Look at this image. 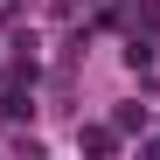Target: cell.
I'll return each instance as SVG.
<instances>
[{
	"mask_svg": "<svg viewBox=\"0 0 160 160\" xmlns=\"http://www.w3.org/2000/svg\"><path fill=\"white\" fill-rule=\"evenodd\" d=\"M84 146H91V153H112V146H118V132H104V125H91V132H84Z\"/></svg>",
	"mask_w": 160,
	"mask_h": 160,
	"instance_id": "obj_2",
	"label": "cell"
},
{
	"mask_svg": "<svg viewBox=\"0 0 160 160\" xmlns=\"http://www.w3.org/2000/svg\"><path fill=\"white\" fill-rule=\"evenodd\" d=\"M146 125V104H118V132H139Z\"/></svg>",
	"mask_w": 160,
	"mask_h": 160,
	"instance_id": "obj_1",
	"label": "cell"
}]
</instances>
